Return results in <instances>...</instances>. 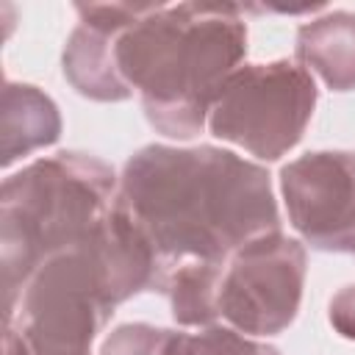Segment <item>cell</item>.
I'll return each mask as SVG.
<instances>
[{
  "label": "cell",
  "mask_w": 355,
  "mask_h": 355,
  "mask_svg": "<svg viewBox=\"0 0 355 355\" xmlns=\"http://www.w3.org/2000/svg\"><path fill=\"white\" fill-rule=\"evenodd\" d=\"M172 330L153 327L144 322H128L108 333L100 355H161Z\"/></svg>",
  "instance_id": "4fadbf2b"
},
{
  "label": "cell",
  "mask_w": 355,
  "mask_h": 355,
  "mask_svg": "<svg viewBox=\"0 0 355 355\" xmlns=\"http://www.w3.org/2000/svg\"><path fill=\"white\" fill-rule=\"evenodd\" d=\"M119 178L89 153L36 158L0 191V266L6 313L53 255L83 244L114 208Z\"/></svg>",
  "instance_id": "3957f363"
},
{
  "label": "cell",
  "mask_w": 355,
  "mask_h": 355,
  "mask_svg": "<svg viewBox=\"0 0 355 355\" xmlns=\"http://www.w3.org/2000/svg\"><path fill=\"white\" fill-rule=\"evenodd\" d=\"M161 355H280L272 344L244 336L233 327L211 324L197 333H169Z\"/></svg>",
  "instance_id": "7c38bea8"
},
{
  "label": "cell",
  "mask_w": 355,
  "mask_h": 355,
  "mask_svg": "<svg viewBox=\"0 0 355 355\" xmlns=\"http://www.w3.org/2000/svg\"><path fill=\"white\" fill-rule=\"evenodd\" d=\"M327 319L341 338L355 341V283H349L338 294H333V300L327 305Z\"/></svg>",
  "instance_id": "5bb4252c"
},
{
  "label": "cell",
  "mask_w": 355,
  "mask_h": 355,
  "mask_svg": "<svg viewBox=\"0 0 355 355\" xmlns=\"http://www.w3.org/2000/svg\"><path fill=\"white\" fill-rule=\"evenodd\" d=\"M119 36V33H116ZM114 33H103L89 25H78L64 47L61 67L64 78L80 97L97 103H122L133 92L119 78L114 64Z\"/></svg>",
  "instance_id": "30bf717a"
},
{
  "label": "cell",
  "mask_w": 355,
  "mask_h": 355,
  "mask_svg": "<svg viewBox=\"0 0 355 355\" xmlns=\"http://www.w3.org/2000/svg\"><path fill=\"white\" fill-rule=\"evenodd\" d=\"M222 263L189 261L169 272L166 294L172 305V319L183 327H211L216 324V291H219Z\"/></svg>",
  "instance_id": "8fae6325"
},
{
  "label": "cell",
  "mask_w": 355,
  "mask_h": 355,
  "mask_svg": "<svg viewBox=\"0 0 355 355\" xmlns=\"http://www.w3.org/2000/svg\"><path fill=\"white\" fill-rule=\"evenodd\" d=\"M319 89L294 61L241 64L216 94L208 130L261 161L294 150L313 116Z\"/></svg>",
  "instance_id": "5b68a950"
},
{
  "label": "cell",
  "mask_w": 355,
  "mask_h": 355,
  "mask_svg": "<svg viewBox=\"0 0 355 355\" xmlns=\"http://www.w3.org/2000/svg\"><path fill=\"white\" fill-rule=\"evenodd\" d=\"M305 247L280 230L241 244L222 263L216 313L244 336H277L300 313Z\"/></svg>",
  "instance_id": "8992f818"
},
{
  "label": "cell",
  "mask_w": 355,
  "mask_h": 355,
  "mask_svg": "<svg viewBox=\"0 0 355 355\" xmlns=\"http://www.w3.org/2000/svg\"><path fill=\"white\" fill-rule=\"evenodd\" d=\"M100 261L89 239L47 258L6 313L33 355H92L97 333L114 313Z\"/></svg>",
  "instance_id": "277c9868"
},
{
  "label": "cell",
  "mask_w": 355,
  "mask_h": 355,
  "mask_svg": "<svg viewBox=\"0 0 355 355\" xmlns=\"http://www.w3.org/2000/svg\"><path fill=\"white\" fill-rule=\"evenodd\" d=\"M297 61L333 92L355 89V14L327 11L297 31Z\"/></svg>",
  "instance_id": "ba28073f"
},
{
  "label": "cell",
  "mask_w": 355,
  "mask_h": 355,
  "mask_svg": "<svg viewBox=\"0 0 355 355\" xmlns=\"http://www.w3.org/2000/svg\"><path fill=\"white\" fill-rule=\"evenodd\" d=\"M114 205L141 227L166 272L189 261L225 263L241 244L280 230L269 172L214 144L136 150Z\"/></svg>",
  "instance_id": "6da1fadb"
},
{
  "label": "cell",
  "mask_w": 355,
  "mask_h": 355,
  "mask_svg": "<svg viewBox=\"0 0 355 355\" xmlns=\"http://www.w3.org/2000/svg\"><path fill=\"white\" fill-rule=\"evenodd\" d=\"M6 355H33L25 336L14 324H6Z\"/></svg>",
  "instance_id": "9a60e30c"
},
{
  "label": "cell",
  "mask_w": 355,
  "mask_h": 355,
  "mask_svg": "<svg viewBox=\"0 0 355 355\" xmlns=\"http://www.w3.org/2000/svg\"><path fill=\"white\" fill-rule=\"evenodd\" d=\"M241 6L155 3L114 39V64L139 92L150 128L166 139H194L225 80L247 55Z\"/></svg>",
  "instance_id": "7a4b0ae2"
},
{
  "label": "cell",
  "mask_w": 355,
  "mask_h": 355,
  "mask_svg": "<svg viewBox=\"0 0 355 355\" xmlns=\"http://www.w3.org/2000/svg\"><path fill=\"white\" fill-rule=\"evenodd\" d=\"M0 133H3V166L8 169L14 161L58 141L61 114L42 89L31 83L6 80Z\"/></svg>",
  "instance_id": "9c48e42d"
},
{
  "label": "cell",
  "mask_w": 355,
  "mask_h": 355,
  "mask_svg": "<svg viewBox=\"0 0 355 355\" xmlns=\"http://www.w3.org/2000/svg\"><path fill=\"white\" fill-rule=\"evenodd\" d=\"M291 227L322 252H355V153L316 150L280 169Z\"/></svg>",
  "instance_id": "52a82bcc"
}]
</instances>
